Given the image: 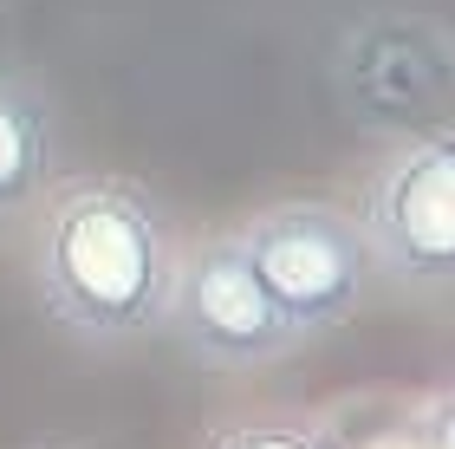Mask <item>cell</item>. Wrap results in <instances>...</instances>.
<instances>
[{
    "label": "cell",
    "instance_id": "7",
    "mask_svg": "<svg viewBox=\"0 0 455 449\" xmlns=\"http://www.w3.org/2000/svg\"><path fill=\"white\" fill-rule=\"evenodd\" d=\"M202 449H339L319 423H293V417H254V423H228Z\"/></svg>",
    "mask_w": 455,
    "mask_h": 449
},
{
    "label": "cell",
    "instance_id": "3",
    "mask_svg": "<svg viewBox=\"0 0 455 449\" xmlns=\"http://www.w3.org/2000/svg\"><path fill=\"white\" fill-rule=\"evenodd\" d=\"M163 333L202 372H260V365H280L286 352H299V339L286 333L274 293L260 287L241 235H202L176 254Z\"/></svg>",
    "mask_w": 455,
    "mask_h": 449
},
{
    "label": "cell",
    "instance_id": "8",
    "mask_svg": "<svg viewBox=\"0 0 455 449\" xmlns=\"http://www.w3.org/2000/svg\"><path fill=\"white\" fill-rule=\"evenodd\" d=\"M429 443H436V449H455V397L429 417Z\"/></svg>",
    "mask_w": 455,
    "mask_h": 449
},
{
    "label": "cell",
    "instance_id": "1",
    "mask_svg": "<svg viewBox=\"0 0 455 449\" xmlns=\"http://www.w3.org/2000/svg\"><path fill=\"white\" fill-rule=\"evenodd\" d=\"M176 254L170 209L131 176H66L39 196L33 280L46 313L85 345L163 333Z\"/></svg>",
    "mask_w": 455,
    "mask_h": 449
},
{
    "label": "cell",
    "instance_id": "2",
    "mask_svg": "<svg viewBox=\"0 0 455 449\" xmlns=\"http://www.w3.org/2000/svg\"><path fill=\"white\" fill-rule=\"evenodd\" d=\"M241 248L299 345L345 325L378 274L364 221L332 209V202H274L241 229Z\"/></svg>",
    "mask_w": 455,
    "mask_h": 449
},
{
    "label": "cell",
    "instance_id": "6",
    "mask_svg": "<svg viewBox=\"0 0 455 449\" xmlns=\"http://www.w3.org/2000/svg\"><path fill=\"white\" fill-rule=\"evenodd\" d=\"M59 170V117L46 85L0 72V229L39 209Z\"/></svg>",
    "mask_w": 455,
    "mask_h": 449
},
{
    "label": "cell",
    "instance_id": "4",
    "mask_svg": "<svg viewBox=\"0 0 455 449\" xmlns=\"http://www.w3.org/2000/svg\"><path fill=\"white\" fill-rule=\"evenodd\" d=\"M332 85L345 117L364 131H436V117L455 105V33L423 13H371L339 39Z\"/></svg>",
    "mask_w": 455,
    "mask_h": 449
},
{
    "label": "cell",
    "instance_id": "5",
    "mask_svg": "<svg viewBox=\"0 0 455 449\" xmlns=\"http://www.w3.org/2000/svg\"><path fill=\"white\" fill-rule=\"evenodd\" d=\"M364 241L390 287L455 293V124L417 131L371 182Z\"/></svg>",
    "mask_w": 455,
    "mask_h": 449
}]
</instances>
